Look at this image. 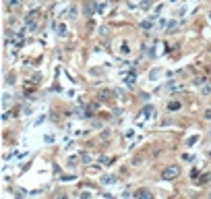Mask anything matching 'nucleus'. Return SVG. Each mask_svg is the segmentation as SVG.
<instances>
[{"label":"nucleus","instance_id":"14","mask_svg":"<svg viewBox=\"0 0 211 199\" xmlns=\"http://www.w3.org/2000/svg\"><path fill=\"white\" fill-rule=\"evenodd\" d=\"M153 112H155L153 106H145V108H143V114H153Z\"/></svg>","mask_w":211,"mask_h":199},{"label":"nucleus","instance_id":"9","mask_svg":"<svg viewBox=\"0 0 211 199\" xmlns=\"http://www.w3.org/2000/svg\"><path fill=\"white\" fill-rule=\"evenodd\" d=\"M68 15H70V19H77V15H79L77 6H70V8H68Z\"/></svg>","mask_w":211,"mask_h":199},{"label":"nucleus","instance_id":"18","mask_svg":"<svg viewBox=\"0 0 211 199\" xmlns=\"http://www.w3.org/2000/svg\"><path fill=\"white\" fill-rule=\"evenodd\" d=\"M205 118H207V120H211V110H207V112H205Z\"/></svg>","mask_w":211,"mask_h":199},{"label":"nucleus","instance_id":"1","mask_svg":"<svg viewBox=\"0 0 211 199\" xmlns=\"http://www.w3.org/2000/svg\"><path fill=\"white\" fill-rule=\"evenodd\" d=\"M178 176H180V166H176V164L166 166L163 172H161V179L163 181H174V179H178Z\"/></svg>","mask_w":211,"mask_h":199},{"label":"nucleus","instance_id":"2","mask_svg":"<svg viewBox=\"0 0 211 199\" xmlns=\"http://www.w3.org/2000/svg\"><path fill=\"white\" fill-rule=\"evenodd\" d=\"M112 98H116V91H110V89H102V91H100V100L108 102V100H112Z\"/></svg>","mask_w":211,"mask_h":199},{"label":"nucleus","instance_id":"5","mask_svg":"<svg viewBox=\"0 0 211 199\" xmlns=\"http://www.w3.org/2000/svg\"><path fill=\"white\" fill-rule=\"evenodd\" d=\"M209 181H211V174H201V179H199V183H197V185L205 187V185H209Z\"/></svg>","mask_w":211,"mask_h":199},{"label":"nucleus","instance_id":"8","mask_svg":"<svg viewBox=\"0 0 211 199\" xmlns=\"http://www.w3.org/2000/svg\"><path fill=\"white\" fill-rule=\"evenodd\" d=\"M135 81H137V77H135V75H128V77H126V87H132Z\"/></svg>","mask_w":211,"mask_h":199},{"label":"nucleus","instance_id":"13","mask_svg":"<svg viewBox=\"0 0 211 199\" xmlns=\"http://www.w3.org/2000/svg\"><path fill=\"white\" fill-rule=\"evenodd\" d=\"M180 106H182L180 102H170V106H168V108H170V110H178Z\"/></svg>","mask_w":211,"mask_h":199},{"label":"nucleus","instance_id":"17","mask_svg":"<svg viewBox=\"0 0 211 199\" xmlns=\"http://www.w3.org/2000/svg\"><path fill=\"white\" fill-rule=\"evenodd\" d=\"M58 35H66V27H64V25L58 27Z\"/></svg>","mask_w":211,"mask_h":199},{"label":"nucleus","instance_id":"15","mask_svg":"<svg viewBox=\"0 0 211 199\" xmlns=\"http://www.w3.org/2000/svg\"><path fill=\"white\" fill-rule=\"evenodd\" d=\"M151 23H153V19H151V21H143V23H141V27H143V29H149Z\"/></svg>","mask_w":211,"mask_h":199},{"label":"nucleus","instance_id":"7","mask_svg":"<svg viewBox=\"0 0 211 199\" xmlns=\"http://www.w3.org/2000/svg\"><path fill=\"white\" fill-rule=\"evenodd\" d=\"M159 75H161V71H159V69H153V71L149 73V79H151V81H155V79H157Z\"/></svg>","mask_w":211,"mask_h":199},{"label":"nucleus","instance_id":"6","mask_svg":"<svg viewBox=\"0 0 211 199\" xmlns=\"http://www.w3.org/2000/svg\"><path fill=\"white\" fill-rule=\"evenodd\" d=\"M100 183H104V185H112V183H116V176H102Z\"/></svg>","mask_w":211,"mask_h":199},{"label":"nucleus","instance_id":"4","mask_svg":"<svg viewBox=\"0 0 211 199\" xmlns=\"http://www.w3.org/2000/svg\"><path fill=\"white\" fill-rule=\"evenodd\" d=\"M132 197H151V191L149 189H137L132 193Z\"/></svg>","mask_w":211,"mask_h":199},{"label":"nucleus","instance_id":"12","mask_svg":"<svg viewBox=\"0 0 211 199\" xmlns=\"http://www.w3.org/2000/svg\"><path fill=\"white\" fill-rule=\"evenodd\" d=\"M176 27H178L176 21H170V23H168V31H170V33H172V31H176Z\"/></svg>","mask_w":211,"mask_h":199},{"label":"nucleus","instance_id":"10","mask_svg":"<svg viewBox=\"0 0 211 199\" xmlns=\"http://www.w3.org/2000/svg\"><path fill=\"white\" fill-rule=\"evenodd\" d=\"M197 139H199V135H193V137H189V139H186V145H189V147H191V145H195V143H197Z\"/></svg>","mask_w":211,"mask_h":199},{"label":"nucleus","instance_id":"3","mask_svg":"<svg viewBox=\"0 0 211 199\" xmlns=\"http://www.w3.org/2000/svg\"><path fill=\"white\" fill-rule=\"evenodd\" d=\"M97 8H100V6H97L95 2H87V6H85V17H91Z\"/></svg>","mask_w":211,"mask_h":199},{"label":"nucleus","instance_id":"11","mask_svg":"<svg viewBox=\"0 0 211 199\" xmlns=\"http://www.w3.org/2000/svg\"><path fill=\"white\" fill-rule=\"evenodd\" d=\"M201 94H203V96H207V94H211V83H207V85H203V89H201Z\"/></svg>","mask_w":211,"mask_h":199},{"label":"nucleus","instance_id":"16","mask_svg":"<svg viewBox=\"0 0 211 199\" xmlns=\"http://www.w3.org/2000/svg\"><path fill=\"white\" fill-rule=\"evenodd\" d=\"M81 160H83V164H89V162H91V158H89V153H83V156H81Z\"/></svg>","mask_w":211,"mask_h":199}]
</instances>
